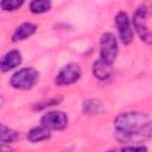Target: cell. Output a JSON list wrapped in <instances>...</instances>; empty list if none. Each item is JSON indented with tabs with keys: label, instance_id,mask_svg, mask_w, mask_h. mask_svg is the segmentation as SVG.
I'll use <instances>...</instances> for the list:
<instances>
[{
	"label": "cell",
	"instance_id": "7c38bea8",
	"mask_svg": "<svg viewBox=\"0 0 152 152\" xmlns=\"http://www.w3.org/2000/svg\"><path fill=\"white\" fill-rule=\"evenodd\" d=\"M93 75L100 81H106L112 76V65L102 59H97L93 64Z\"/></svg>",
	"mask_w": 152,
	"mask_h": 152
},
{
	"label": "cell",
	"instance_id": "6da1fadb",
	"mask_svg": "<svg viewBox=\"0 0 152 152\" xmlns=\"http://www.w3.org/2000/svg\"><path fill=\"white\" fill-rule=\"evenodd\" d=\"M150 122V115L141 112H126L114 119L116 132H129L138 129Z\"/></svg>",
	"mask_w": 152,
	"mask_h": 152
},
{
	"label": "cell",
	"instance_id": "52a82bcc",
	"mask_svg": "<svg viewBox=\"0 0 152 152\" xmlns=\"http://www.w3.org/2000/svg\"><path fill=\"white\" fill-rule=\"evenodd\" d=\"M115 25L118 28L120 40L125 45L131 44L133 40V37H134V33H133V28H132L133 26H132V23L129 20L128 14L124 11L118 12L115 15Z\"/></svg>",
	"mask_w": 152,
	"mask_h": 152
},
{
	"label": "cell",
	"instance_id": "8fae6325",
	"mask_svg": "<svg viewBox=\"0 0 152 152\" xmlns=\"http://www.w3.org/2000/svg\"><path fill=\"white\" fill-rule=\"evenodd\" d=\"M27 139L31 142H40V141H45L48 139H50L51 137V129H49L48 127L40 125V126H36L33 128H31L27 132Z\"/></svg>",
	"mask_w": 152,
	"mask_h": 152
},
{
	"label": "cell",
	"instance_id": "277c9868",
	"mask_svg": "<svg viewBox=\"0 0 152 152\" xmlns=\"http://www.w3.org/2000/svg\"><path fill=\"white\" fill-rule=\"evenodd\" d=\"M119 51V45L115 36L110 32H104L100 38V59L108 64H113Z\"/></svg>",
	"mask_w": 152,
	"mask_h": 152
},
{
	"label": "cell",
	"instance_id": "e0dca14e",
	"mask_svg": "<svg viewBox=\"0 0 152 152\" xmlns=\"http://www.w3.org/2000/svg\"><path fill=\"white\" fill-rule=\"evenodd\" d=\"M121 152H147V147L144 145H128L124 146Z\"/></svg>",
	"mask_w": 152,
	"mask_h": 152
},
{
	"label": "cell",
	"instance_id": "8992f818",
	"mask_svg": "<svg viewBox=\"0 0 152 152\" xmlns=\"http://www.w3.org/2000/svg\"><path fill=\"white\" fill-rule=\"evenodd\" d=\"M82 75L81 66L77 63H68L64 65L55 78L57 86H70L80 80Z\"/></svg>",
	"mask_w": 152,
	"mask_h": 152
},
{
	"label": "cell",
	"instance_id": "2e32d148",
	"mask_svg": "<svg viewBox=\"0 0 152 152\" xmlns=\"http://www.w3.org/2000/svg\"><path fill=\"white\" fill-rule=\"evenodd\" d=\"M23 5H24L23 0H2L0 2L1 8L5 12H14V11L19 10Z\"/></svg>",
	"mask_w": 152,
	"mask_h": 152
},
{
	"label": "cell",
	"instance_id": "5bb4252c",
	"mask_svg": "<svg viewBox=\"0 0 152 152\" xmlns=\"http://www.w3.org/2000/svg\"><path fill=\"white\" fill-rule=\"evenodd\" d=\"M20 138V134L17 131H13L12 128L6 127L5 125H1V131H0V140L2 145L6 144H12L17 141Z\"/></svg>",
	"mask_w": 152,
	"mask_h": 152
},
{
	"label": "cell",
	"instance_id": "ac0fdd59",
	"mask_svg": "<svg viewBox=\"0 0 152 152\" xmlns=\"http://www.w3.org/2000/svg\"><path fill=\"white\" fill-rule=\"evenodd\" d=\"M107 152H115V151H107Z\"/></svg>",
	"mask_w": 152,
	"mask_h": 152
},
{
	"label": "cell",
	"instance_id": "30bf717a",
	"mask_svg": "<svg viewBox=\"0 0 152 152\" xmlns=\"http://www.w3.org/2000/svg\"><path fill=\"white\" fill-rule=\"evenodd\" d=\"M37 31V25L30 21H25L23 24H20L19 26L15 27L13 36H12V40L13 42H21L27 39L28 37H31L32 34H34V32Z\"/></svg>",
	"mask_w": 152,
	"mask_h": 152
},
{
	"label": "cell",
	"instance_id": "9c48e42d",
	"mask_svg": "<svg viewBox=\"0 0 152 152\" xmlns=\"http://www.w3.org/2000/svg\"><path fill=\"white\" fill-rule=\"evenodd\" d=\"M21 53L19 50H11L8 52H6L0 62V69L2 72H7L17 66H19L21 64Z\"/></svg>",
	"mask_w": 152,
	"mask_h": 152
},
{
	"label": "cell",
	"instance_id": "4fadbf2b",
	"mask_svg": "<svg viewBox=\"0 0 152 152\" xmlns=\"http://www.w3.org/2000/svg\"><path fill=\"white\" fill-rule=\"evenodd\" d=\"M102 110V103L99 100L89 99L86 100L82 104V112L86 115H96Z\"/></svg>",
	"mask_w": 152,
	"mask_h": 152
},
{
	"label": "cell",
	"instance_id": "ba28073f",
	"mask_svg": "<svg viewBox=\"0 0 152 152\" xmlns=\"http://www.w3.org/2000/svg\"><path fill=\"white\" fill-rule=\"evenodd\" d=\"M40 124L49 129L62 131L68 126V115L61 110H50L40 118Z\"/></svg>",
	"mask_w": 152,
	"mask_h": 152
},
{
	"label": "cell",
	"instance_id": "3957f363",
	"mask_svg": "<svg viewBox=\"0 0 152 152\" xmlns=\"http://www.w3.org/2000/svg\"><path fill=\"white\" fill-rule=\"evenodd\" d=\"M147 7L145 5H141L137 8V11L133 14V19H132V25L135 30V32L138 33L139 38L146 43V44H152V31L147 27L146 24V19H147Z\"/></svg>",
	"mask_w": 152,
	"mask_h": 152
},
{
	"label": "cell",
	"instance_id": "5b68a950",
	"mask_svg": "<svg viewBox=\"0 0 152 152\" xmlns=\"http://www.w3.org/2000/svg\"><path fill=\"white\" fill-rule=\"evenodd\" d=\"M115 139L120 142H142L145 140L152 139V121L147 122L145 126L129 131V132H116L114 133Z\"/></svg>",
	"mask_w": 152,
	"mask_h": 152
},
{
	"label": "cell",
	"instance_id": "9a60e30c",
	"mask_svg": "<svg viewBox=\"0 0 152 152\" xmlns=\"http://www.w3.org/2000/svg\"><path fill=\"white\" fill-rule=\"evenodd\" d=\"M28 7H30V11L33 14H42V13L48 12L51 8V1H48V0H33V1L30 2Z\"/></svg>",
	"mask_w": 152,
	"mask_h": 152
},
{
	"label": "cell",
	"instance_id": "7a4b0ae2",
	"mask_svg": "<svg viewBox=\"0 0 152 152\" xmlns=\"http://www.w3.org/2000/svg\"><path fill=\"white\" fill-rule=\"evenodd\" d=\"M38 80H39V72L34 68H21L12 75L10 80V84L14 89L28 90L36 86Z\"/></svg>",
	"mask_w": 152,
	"mask_h": 152
}]
</instances>
